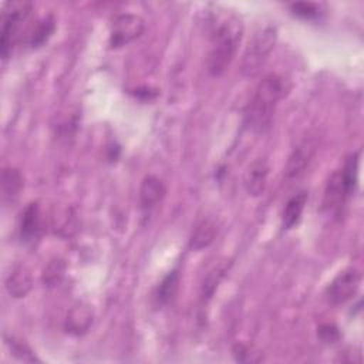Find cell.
Here are the masks:
<instances>
[{
  "instance_id": "44dd1931",
  "label": "cell",
  "mask_w": 364,
  "mask_h": 364,
  "mask_svg": "<svg viewBox=\"0 0 364 364\" xmlns=\"http://www.w3.org/2000/svg\"><path fill=\"white\" fill-rule=\"evenodd\" d=\"M7 344L10 346L11 354L14 357H17L18 360L23 361H38L33 353V350L21 340H16V338H10V341H7Z\"/></svg>"
},
{
  "instance_id": "8fae6325",
  "label": "cell",
  "mask_w": 364,
  "mask_h": 364,
  "mask_svg": "<svg viewBox=\"0 0 364 364\" xmlns=\"http://www.w3.org/2000/svg\"><path fill=\"white\" fill-rule=\"evenodd\" d=\"M41 232V212L37 202L28 203L21 212L20 236L24 242H33Z\"/></svg>"
},
{
  "instance_id": "5b68a950",
  "label": "cell",
  "mask_w": 364,
  "mask_h": 364,
  "mask_svg": "<svg viewBox=\"0 0 364 364\" xmlns=\"http://www.w3.org/2000/svg\"><path fill=\"white\" fill-rule=\"evenodd\" d=\"M360 283H361V273L354 267H348L340 272L333 279V282L328 284L326 290V297L334 306L343 304L357 294L360 289Z\"/></svg>"
},
{
  "instance_id": "6da1fadb",
  "label": "cell",
  "mask_w": 364,
  "mask_h": 364,
  "mask_svg": "<svg viewBox=\"0 0 364 364\" xmlns=\"http://www.w3.org/2000/svg\"><path fill=\"white\" fill-rule=\"evenodd\" d=\"M210 23V48L206 67L210 75H222L230 65L237 44L242 38L243 24L237 16L230 11L219 10Z\"/></svg>"
},
{
  "instance_id": "cb8c5ba5",
  "label": "cell",
  "mask_w": 364,
  "mask_h": 364,
  "mask_svg": "<svg viewBox=\"0 0 364 364\" xmlns=\"http://www.w3.org/2000/svg\"><path fill=\"white\" fill-rule=\"evenodd\" d=\"M318 336L324 343H334L338 340V331L334 326L330 324H324L320 327L318 330Z\"/></svg>"
},
{
  "instance_id": "52a82bcc",
  "label": "cell",
  "mask_w": 364,
  "mask_h": 364,
  "mask_svg": "<svg viewBox=\"0 0 364 364\" xmlns=\"http://www.w3.org/2000/svg\"><path fill=\"white\" fill-rule=\"evenodd\" d=\"M351 193L348 192L346 183H344V179H343V175L340 171L334 172L328 181H327V185H326V189H324V196H323V209L328 213H333V215H337L341 208L344 206L347 198L350 196Z\"/></svg>"
},
{
  "instance_id": "2e32d148",
  "label": "cell",
  "mask_w": 364,
  "mask_h": 364,
  "mask_svg": "<svg viewBox=\"0 0 364 364\" xmlns=\"http://www.w3.org/2000/svg\"><path fill=\"white\" fill-rule=\"evenodd\" d=\"M23 176L16 168H4L1 175V192L4 202H14L23 189Z\"/></svg>"
},
{
  "instance_id": "ac0fdd59",
  "label": "cell",
  "mask_w": 364,
  "mask_h": 364,
  "mask_svg": "<svg viewBox=\"0 0 364 364\" xmlns=\"http://www.w3.org/2000/svg\"><path fill=\"white\" fill-rule=\"evenodd\" d=\"M228 269H229V262L228 260H222V262H219L218 264H215L209 270V273L206 274V277L203 280V284H202L200 296H202L203 300H209L213 296V293L216 291L219 283L225 277Z\"/></svg>"
},
{
  "instance_id": "5bb4252c",
  "label": "cell",
  "mask_w": 364,
  "mask_h": 364,
  "mask_svg": "<svg viewBox=\"0 0 364 364\" xmlns=\"http://www.w3.org/2000/svg\"><path fill=\"white\" fill-rule=\"evenodd\" d=\"M33 286V279L31 273L24 267L18 266L13 269V272L9 274L6 280V289L11 297H24L27 293L31 290Z\"/></svg>"
},
{
  "instance_id": "9a60e30c",
  "label": "cell",
  "mask_w": 364,
  "mask_h": 364,
  "mask_svg": "<svg viewBox=\"0 0 364 364\" xmlns=\"http://www.w3.org/2000/svg\"><path fill=\"white\" fill-rule=\"evenodd\" d=\"M306 202H307V192L306 191H301V192L293 195L286 202V205L283 208V212H282V226H283V229H291L299 223V220L301 218V213L304 210Z\"/></svg>"
},
{
  "instance_id": "e0dca14e",
  "label": "cell",
  "mask_w": 364,
  "mask_h": 364,
  "mask_svg": "<svg viewBox=\"0 0 364 364\" xmlns=\"http://www.w3.org/2000/svg\"><path fill=\"white\" fill-rule=\"evenodd\" d=\"M178 284H179V274H178L176 270L169 272L161 280V283L158 284V287L155 290V296H154L155 303H156L158 307H162V306L168 304L173 299V296L178 290Z\"/></svg>"
},
{
  "instance_id": "7a4b0ae2",
  "label": "cell",
  "mask_w": 364,
  "mask_h": 364,
  "mask_svg": "<svg viewBox=\"0 0 364 364\" xmlns=\"http://www.w3.org/2000/svg\"><path fill=\"white\" fill-rule=\"evenodd\" d=\"M286 91V81L277 74H267L260 80L246 111L247 124L253 131L260 132L269 127L274 108Z\"/></svg>"
},
{
  "instance_id": "ba28073f",
  "label": "cell",
  "mask_w": 364,
  "mask_h": 364,
  "mask_svg": "<svg viewBox=\"0 0 364 364\" xmlns=\"http://www.w3.org/2000/svg\"><path fill=\"white\" fill-rule=\"evenodd\" d=\"M316 154V145L311 141H303L290 154L284 166V175L287 179L300 178L310 166Z\"/></svg>"
},
{
  "instance_id": "30bf717a",
  "label": "cell",
  "mask_w": 364,
  "mask_h": 364,
  "mask_svg": "<svg viewBox=\"0 0 364 364\" xmlns=\"http://www.w3.org/2000/svg\"><path fill=\"white\" fill-rule=\"evenodd\" d=\"M92 318H94V314L91 307L88 304L78 303L68 310L64 326L67 333L74 336H81L90 330L92 324Z\"/></svg>"
},
{
  "instance_id": "277c9868",
  "label": "cell",
  "mask_w": 364,
  "mask_h": 364,
  "mask_svg": "<svg viewBox=\"0 0 364 364\" xmlns=\"http://www.w3.org/2000/svg\"><path fill=\"white\" fill-rule=\"evenodd\" d=\"M276 37V28L272 26H264L255 31L242 61V73L246 77H255L260 71L267 55L274 47Z\"/></svg>"
},
{
  "instance_id": "7c38bea8",
  "label": "cell",
  "mask_w": 364,
  "mask_h": 364,
  "mask_svg": "<svg viewBox=\"0 0 364 364\" xmlns=\"http://www.w3.org/2000/svg\"><path fill=\"white\" fill-rule=\"evenodd\" d=\"M165 193H166V188L158 176H155V175L145 176L139 186L141 206L144 209L154 208L165 198Z\"/></svg>"
},
{
  "instance_id": "9c48e42d",
  "label": "cell",
  "mask_w": 364,
  "mask_h": 364,
  "mask_svg": "<svg viewBox=\"0 0 364 364\" xmlns=\"http://www.w3.org/2000/svg\"><path fill=\"white\" fill-rule=\"evenodd\" d=\"M269 166L267 162L262 158L255 159L246 168L243 173V186L250 196H259L264 192L267 183Z\"/></svg>"
},
{
  "instance_id": "d6986e66",
  "label": "cell",
  "mask_w": 364,
  "mask_h": 364,
  "mask_svg": "<svg viewBox=\"0 0 364 364\" xmlns=\"http://www.w3.org/2000/svg\"><path fill=\"white\" fill-rule=\"evenodd\" d=\"M54 18L51 16L44 17L43 20L37 21V24L33 27V30L28 34V46L30 47H40L43 46L48 37L53 34L54 31Z\"/></svg>"
},
{
  "instance_id": "7402d4cb",
  "label": "cell",
  "mask_w": 364,
  "mask_h": 364,
  "mask_svg": "<svg viewBox=\"0 0 364 364\" xmlns=\"http://www.w3.org/2000/svg\"><path fill=\"white\" fill-rule=\"evenodd\" d=\"M64 273V263L61 260H53L44 270V282L48 286L57 284Z\"/></svg>"
},
{
  "instance_id": "8992f818",
  "label": "cell",
  "mask_w": 364,
  "mask_h": 364,
  "mask_svg": "<svg viewBox=\"0 0 364 364\" xmlns=\"http://www.w3.org/2000/svg\"><path fill=\"white\" fill-rule=\"evenodd\" d=\"M144 20L136 14H119L112 20L109 33V46L119 48L134 41L144 33Z\"/></svg>"
},
{
  "instance_id": "4fadbf2b",
  "label": "cell",
  "mask_w": 364,
  "mask_h": 364,
  "mask_svg": "<svg viewBox=\"0 0 364 364\" xmlns=\"http://www.w3.org/2000/svg\"><path fill=\"white\" fill-rule=\"evenodd\" d=\"M218 235V225L213 219L206 218L199 220L189 237V247L195 252H199L205 247H208Z\"/></svg>"
},
{
  "instance_id": "ffe728a7",
  "label": "cell",
  "mask_w": 364,
  "mask_h": 364,
  "mask_svg": "<svg viewBox=\"0 0 364 364\" xmlns=\"http://www.w3.org/2000/svg\"><path fill=\"white\" fill-rule=\"evenodd\" d=\"M233 355L240 363H259L262 354L247 344H236L233 347Z\"/></svg>"
},
{
  "instance_id": "603a6c76",
  "label": "cell",
  "mask_w": 364,
  "mask_h": 364,
  "mask_svg": "<svg viewBox=\"0 0 364 364\" xmlns=\"http://www.w3.org/2000/svg\"><path fill=\"white\" fill-rule=\"evenodd\" d=\"M293 14H296L300 18L310 20L316 18L318 16V6L314 3H293L290 6Z\"/></svg>"
},
{
  "instance_id": "3957f363",
  "label": "cell",
  "mask_w": 364,
  "mask_h": 364,
  "mask_svg": "<svg viewBox=\"0 0 364 364\" xmlns=\"http://www.w3.org/2000/svg\"><path fill=\"white\" fill-rule=\"evenodd\" d=\"M33 4L30 1H9L3 9L1 18V57L6 60L20 38L23 24L30 17Z\"/></svg>"
}]
</instances>
